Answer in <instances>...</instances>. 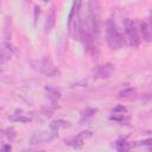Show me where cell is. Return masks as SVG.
I'll return each instance as SVG.
<instances>
[{
    "mask_svg": "<svg viewBox=\"0 0 152 152\" xmlns=\"http://www.w3.org/2000/svg\"><path fill=\"white\" fill-rule=\"evenodd\" d=\"M106 38L107 44L112 50H119L125 45V39L113 19H107L106 21Z\"/></svg>",
    "mask_w": 152,
    "mask_h": 152,
    "instance_id": "cell-1",
    "label": "cell"
},
{
    "mask_svg": "<svg viewBox=\"0 0 152 152\" xmlns=\"http://www.w3.org/2000/svg\"><path fill=\"white\" fill-rule=\"evenodd\" d=\"M30 64L33 70H36L37 72H39L46 77H52V76H56L59 74L58 69L55 66L52 61L49 58H44V59H39V61H31Z\"/></svg>",
    "mask_w": 152,
    "mask_h": 152,
    "instance_id": "cell-2",
    "label": "cell"
},
{
    "mask_svg": "<svg viewBox=\"0 0 152 152\" xmlns=\"http://www.w3.org/2000/svg\"><path fill=\"white\" fill-rule=\"evenodd\" d=\"M124 27H125V33H126V38L128 39L129 45L132 46H138L140 44V37L138 34V30L135 27L134 21H132L131 19L126 18L124 20Z\"/></svg>",
    "mask_w": 152,
    "mask_h": 152,
    "instance_id": "cell-3",
    "label": "cell"
},
{
    "mask_svg": "<svg viewBox=\"0 0 152 152\" xmlns=\"http://www.w3.org/2000/svg\"><path fill=\"white\" fill-rule=\"evenodd\" d=\"M58 135L57 132H53L51 129H43V131H37L33 133V135L30 139V145H39V144H46L53 140Z\"/></svg>",
    "mask_w": 152,
    "mask_h": 152,
    "instance_id": "cell-4",
    "label": "cell"
},
{
    "mask_svg": "<svg viewBox=\"0 0 152 152\" xmlns=\"http://www.w3.org/2000/svg\"><path fill=\"white\" fill-rule=\"evenodd\" d=\"M89 137H91V132L90 131H83L76 137H71V138L65 139L64 142H65V145H69V146H71L74 148H81L83 146L84 139L89 138Z\"/></svg>",
    "mask_w": 152,
    "mask_h": 152,
    "instance_id": "cell-5",
    "label": "cell"
},
{
    "mask_svg": "<svg viewBox=\"0 0 152 152\" xmlns=\"http://www.w3.org/2000/svg\"><path fill=\"white\" fill-rule=\"evenodd\" d=\"M114 71V64L112 63H106L101 66H99L95 71V76L96 78H106V77H109Z\"/></svg>",
    "mask_w": 152,
    "mask_h": 152,
    "instance_id": "cell-6",
    "label": "cell"
},
{
    "mask_svg": "<svg viewBox=\"0 0 152 152\" xmlns=\"http://www.w3.org/2000/svg\"><path fill=\"white\" fill-rule=\"evenodd\" d=\"M12 56V49L7 43L0 44V65L6 63Z\"/></svg>",
    "mask_w": 152,
    "mask_h": 152,
    "instance_id": "cell-7",
    "label": "cell"
},
{
    "mask_svg": "<svg viewBox=\"0 0 152 152\" xmlns=\"http://www.w3.org/2000/svg\"><path fill=\"white\" fill-rule=\"evenodd\" d=\"M55 21H56V13H55V8L52 7L51 11L49 12V14L46 15L45 23H44V32L45 33H50L51 30L55 26Z\"/></svg>",
    "mask_w": 152,
    "mask_h": 152,
    "instance_id": "cell-8",
    "label": "cell"
},
{
    "mask_svg": "<svg viewBox=\"0 0 152 152\" xmlns=\"http://www.w3.org/2000/svg\"><path fill=\"white\" fill-rule=\"evenodd\" d=\"M68 126H70V122H69V121H65V120H62V119L53 120V121H51L50 125H49L50 129L53 131V132H57V133H58V131H59L61 128H65V127H68Z\"/></svg>",
    "mask_w": 152,
    "mask_h": 152,
    "instance_id": "cell-9",
    "label": "cell"
},
{
    "mask_svg": "<svg viewBox=\"0 0 152 152\" xmlns=\"http://www.w3.org/2000/svg\"><path fill=\"white\" fill-rule=\"evenodd\" d=\"M140 31H141L142 38L146 42H150L151 40V28L146 21H140Z\"/></svg>",
    "mask_w": 152,
    "mask_h": 152,
    "instance_id": "cell-10",
    "label": "cell"
},
{
    "mask_svg": "<svg viewBox=\"0 0 152 152\" xmlns=\"http://www.w3.org/2000/svg\"><path fill=\"white\" fill-rule=\"evenodd\" d=\"M97 112L96 108H86L82 113H81V119H80V124H83L84 121H88L90 118L94 116V114Z\"/></svg>",
    "mask_w": 152,
    "mask_h": 152,
    "instance_id": "cell-11",
    "label": "cell"
},
{
    "mask_svg": "<svg viewBox=\"0 0 152 152\" xmlns=\"http://www.w3.org/2000/svg\"><path fill=\"white\" fill-rule=\"evenodd\" d=\"M134 96H135V89L133 88H126L121 90L118 95L119 99H124V100H132Z\"/></svg>",
    "mask_w": 152,
    "mask_h": 152,
    "instance_id": "cell-12",
    "label": "cell"
},
{
    "mask_svg": "<svg viewBox=\"0 0 152 152\" xmlns=\"http://www.w3.org/2000/svg\"><path fill=\"white\" fill-rule=\"evenodd\" d=\"M45 90H46V93H48L49 99L52 100L53 102L57 101V100L61 97V91H59V89H57V88H55V87H46Z\"/></svg>",
    "mask_w": 152,
    "mask_h": 152,
    "instance_id": "cell-13",
    "label": "cell"
},
{
    "mask_svg": "<svg viewBox=\"0 0 152 152\" xmlns=\"http://www.w3.org/2000/svg\"><path fill=\"white\" fill-rule=\"evenodd\" d=\"M115 148L118 151H128L131 150V145L126 142V138H120L115 141Z\"/></svg>",
    "mask_w": 152,
    "mask_h": 152,
    "instance_id": "cell-14",
    "label": "cell"
},
{
    "mask_svg": "<svg viewBox=\"0 0 152 152\" xmlns=\"http://www.w3.org/2000/svg\"><path fill=\"white\" fill-rule=\"evenodd\" d=\"M10 120L15 121V122H28L30 118H26V116H23V115H17V116H11Z\"/></svg>",
    "mask_w": 152,
    "mask_h": 152,
    "instance_id": "cell-15",
    "label": "cell"
},
{
    "mask_svg": "<svg viewBox=\"0 0 152 152\" xmlns=\"http://www.w3.org/2000/svg\"><path fill=\"white\" fill-rule=\"evenodd\" d=\"M112 112H113V113H122V114H124V113L127 112V109H126V107H124L122 104H118Z\"/></svg>",
    "mask_w": 152,
    "mask_h": 152,
    "instance_id": "cell-16",
    "label": "cell"
},
{
    "mask_svg": "<svg viewBox=\"0 0 152 152\" xmlns=\"http://www.w3.org/2000/svg\"><path fill=\"white\" fill-rule=\"evenodd\" d=\"M39 12H40V8H39V6H34V25H36V23H37V19H38V17H39Z\"/></svg>",
    "mask_w": 152,
    "mask_h": 152,
    "instance_id": "cell-17",
    "label": "cell"
},
{
    "mask_svg": "<svg viewBox=\"0 0 152 152\" xmlns=\"http://www.w3.org/2000/svg\"><path fill=\"white\" fill-rule=\"evenodd\" d=\"M12 147H11V145H5V146H2V151H8V150H11Z\"/></svg>",
    "mask_w": 152,
    "mask_h": 152,
    "instance_id": "cell-18",
    "label": "cell"
},
{
    "mask_svg": "<svg viewBox=\"0 0 152 152\" xmlns=\"http://www.w3.org/2000/svg\"><path fill=\"white\" fill-rule=\"evenodd\" d=\"M44 1H49V0H44Z\"/></svg>",
    "mask_w": 152,
    "mask_h": 152,
    "instance_id": "cell-19",
    "label": "cell"
}]
</instances>
